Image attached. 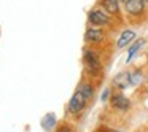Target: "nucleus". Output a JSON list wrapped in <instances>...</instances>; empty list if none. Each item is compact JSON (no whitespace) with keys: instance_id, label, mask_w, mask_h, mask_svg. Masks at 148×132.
I'll return each mask as SVG.
<instances>
[{"instance_id":"1","label":"nucleus","mask_w":148,"mask_h":132,"mask_svg":"<svg viewBox=\"0 0 148 132\" xmlns=\"http://www.w3.org/2000/svg\"><path fill=\"white\" fill-rule=\"evenodd\" d=\"M88 21L91 26L96 27H107L112 24V14H108L105 10H102L100 7H96L88 13Z\"/></svg>"},{"instance_id":"2","label":"nucleus","mask_w":148,"mask_h":132,"mask_svg":"<svg viewBox=\"0 0 148 132\" xmlns=\"http://www.w3.org/2000/svg\"><path fill=\"white\" fill-rule=\"evenodd\" d=\"M147 2L145 0H127L124 3V10L127 13L129 18H134V19H140L145 16L147 13Z\"/></svg>"},{"instance_id":"3","label":"nucleus","mask_w":148,"mask_h":132,"mask_svg":"<svg viewBox=\"0 0 148 132\" xmlns=\"http://www.w3.org/2000/svg\"><path fill=\"white\" fill-rule=\"evenodd\" d=\"M83 62H84V67L86 70L89 72L91 75H97L100 72V59L99 54L92 49H86L83 54Z\"/></svg>"},{"instance_id":"4","label":"nucleus","mask_w":148,"mask_h":132,"mask_svg":"<svg viewBox=\"0 0 148 132\" xmlns=\"http://www.w3.org/2000/svg\"><path fill=\"white\" fill-rule=\"evenodd\" d=\"M86 102H88L86 97H84L80 91H77V92L72 96L70 102H69V111L70 113H80L81 110L86 107Z\"/></svg>"},{"instance_id":"5","label":"nucleus","mask_w":148,"mask_h":132,"mask_svg":"<svg viewBox=\"0 0 148 132\" xmlns=\"http://www.w3.org/2000/svg\"><path fill=\"white\" fill-rule=\"evenodd\" d=\"M103 38H105V32H103L102 27H88L86 34H84V40L88 43H100L103 42Z\"/></svg>"},{"instance_id":"6","label":"nucleus","mask_w":148,"mask_h":132,"mask_svg":"<svg viewBox=\"0 0 148 132\" xmlns=\"http://www.w3.org/2000/svg\"><path fill=\"white\" fill-rule=\"evenodd\" d=\"M119 5H121L119 0H99V7L112 16H119V13H121Z\"/></svg>"},{"instance_id":"7","label":"nucleus","mask_w":148,"mask_h":132,"mask_svg":"<svg viewBox=\"0 0 148 132\" xmlns=\"http://www.w3.org/2000/svg\"><path fill=\"white\" fill-rule=\"evenodd\" d=\"M112 107L115 110H119V111H127L129 107H131V102H129L127 97H124L123 94H115L112 97Z\"/></svg>"},{"instance_id":"8","label":"nucleus","mask_w":148,"mask_h":132,"mask_svg":"<svg viewBox=\"0 0 148 132\" xmlns=\"http://www.w3.org/2000/svg\"><path fill=\"white\" fill-rule=\"evenodd\" d=\"M135 40V32L131 29H126L121 32V35L118 37V42H116V48L118 49H123L124 46L131 45V42H134Z\"/></svg>"},{"instance_id":"9","label":"nucleus","mask_w":148,"mask_h":132,"mask_svg":"<svg viewBox=\"0 0 148 132\" xmlns=\"http://www.w3.org/2000/svg\"><path fill=\"white\" fill-rule=\"evenodd\" d=\"M113 84H115L116 88H121V89L127 88L129 86V72H121V73H118V77H115V80H113Z\"/></svg>"},{"instance_id":"10","label":"nucleus","mask_w":148,"mask_h":132,"mask_svg":"<svg viewBox=\"0 0 148 132\" xmlns=\"http://www.w3.org/2000/svg\"><path fill=\"white\" fill-rule=\"evenodd\" d=\"M143 45H145V38L135 40V42L131 45V48H129V51H127V57H126V62H131V59L135 56V53H138V49H140Z\"/></svg>"},{"instance_id":"11","label":"nucleus","mask_w":148,"mask_h":132,"mask_svg":"<svg viewBox=\"0 0 148 132\" xmlns=\"http://www.w3.org/2000/svg\"><path fill=\"white\" fill-rule=\"evenodd\" d=\"M142 80H143V75H142L140 70L129 72V86H137V84L142 83Z\"/></svg>"},{"instance_id":"12","label":"nucleus","mask_w":148,"mask_h":132,"mask_svg":"<svg viewBox=\"0 0 148 132\" xmlns=\"http://www.w3.org/2000/svg\"><path fill=\"white\" fill-rule=\"evenodd\" d=\"M78 91H80V92L83 94V96L86 97L88 100H89L91 97L94 96V86H92V84H89V83H83V84H80Z\"/></svg>"},{"instance_id":"13","label":"nucleus","mask_w":148,"mask_h":132,"mask_svg":"<svg viewBox=\"0 0 148 132\" xmlns=\"http://www.w3.org/2000/svg\"><path fill=\"white\" fill-rule=\"evenodd\" d=\"M54 124H56V116L51 115V113H48V115L42 119V126H43V129H45V131L53 129V127H54Z\"/></svg>"},{"instance_id":"14","label":"nucleus","mask_w":148,"mask_h":132,"mask_svg":"<svg viewBox=\"0 0 148 132\" xmlns=\"http://www.w3.org/2000/svg\"><path fill=\"white\" fill-rule=\"evenodd\" d=\"M59 132H73V131H72L70 127H67V126H64V127L59 129Z\"/></svg>"},{"instance_id":"15","label":"nucleus","mask_w":148,"mask_h":132,"mask_svg":"<svg viewBox=\"0 0 148 132\" xmlns=\"http://www.w3.org/2000/svg\"><path fill=\"white\" fill-rule=\"evenodd\" d=\"M108 94H110V91H108V89H105V91H103V94H102V100H107Z\"/></svg>"},{"instance_id":"16","label":"nucleus","mask_w":148,"mask_h":132,"mask_svg":"<svg viewBox=\"0 0 148 132\" xmlns=\"http://www.w3.org/2000/svg\"><path fill=\"white\" fill-rule=\"evenodd\" d=\"M119 2H121V3H126V2H127V0H119Z\"/></svg>"},{"instance_id":"17","label":"nucleus","mask_w":148,"mask_h":132,"mask_svg":"<svg viewBox=\"0 0 148 132\" xmlns=\"http://www.w3.org/2000/svg\"><path fill=\"white\" fill-rule=\"evenodd\" d=\"M107 132H118V131H107Z\"/></svg>"},{"instance_id":"18","label":"nucleus","mask_w":148,"mask_h":132,"mask_svg":"<svg viewBox=\"0 0 148 132\" xmlns=\"http://www.w3.org/2000/svg\"><path fill=\"white\" fill-rule=\"evenodd\" d=\"M145 2H147V3H148V0H145Z\"/></svg>"}]
</instances>
